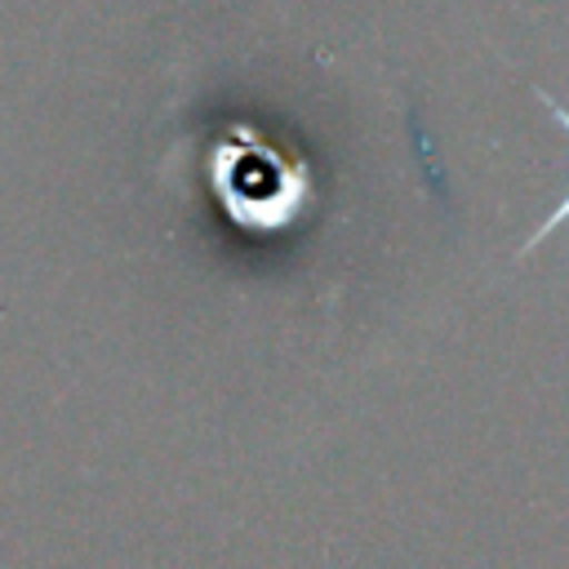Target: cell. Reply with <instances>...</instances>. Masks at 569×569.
<instances>
[{"instance_id":"1","label":"cell","mask_w":569,"mask_h":569,"mask_svg":"<svg viewBox=\"0 0 569 569\" xmlns=\"http://www.w3.org/2000/svg\"><path fill=\"white\" fill-rule=\"evenodd\" d=\"M565 227H569V191H565V196H560V200H556V204L542 213V222H538V227L525 236V244L516 249V258H529L538 244H547V240H551V236H560Z\"/></svg>"}]
</instances>
